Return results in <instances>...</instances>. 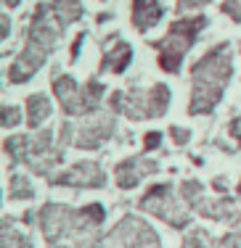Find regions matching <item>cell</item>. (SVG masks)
<instances>
[{
  "label": "cell",
  "instance_id": "obj_1",
  "mask_svg": "<svg viewBox=\"0 0 241 248\" xmlns=\"http://www.w3.org/2000/svg\"><path fill=\"white\" fill-rule=\"evenodd\" d=\"M64 29H67V24L56 16L53 5L51 3L37 5V8H34V16H32V24H29V34H27L24 48L16 56V61L8 66V82L24 85L27 79H32L34 72H37V69L48 61L51 53L56 50Z\"/></svg>",
  "mask_w": 241,
  "mask_h": 248
},
{
  "label": "cell",
  "instance_id": "obj_2",
  "mask_svg": "<svg viewBox=\"0 0 241 248\" xmlns=\"http://www.w3.org/2000/svg\"><path fill=\"white\" fill-rule=\"evenodd\" d=\"M233 74V50L231 43H220L212 50H207L191 69V103L188 114L202 116L215 111L225 93Z\"/></svg>",
  "mask_w": 241,
  "mask_h": 248
},
{
  "label": "cell",
  "instance_id": "obj_3",
  "mask_svg": "<svg viewBox=\"0 0 241 248\" xmlns=\"http://www.w3.org/2000/svg\"><path fill=\"white\" fill-rule=\"evenodd\" d=\"M5 153L14 161H21L40 177H53L51 172L64 161V148L51 145V129H40L37 135H19L5 138Z\"/></svg>",
  "mask_w": 241,
  "mask_h": 248
},
{
  "label": "cell",
  "instance_id": "obj_4",
  "mask_svg": "<svg viewBox=\"0 0 241 248\" xmlns=\"http://www.w3.org/2000/svg\"><path fill=\"white\" fill-rule=\"evenodd\" d=\"M207 24H209L207 16H193V19L172 21L170 32L164 34L162 40H156V43H154V48L159 50V58H156V61H159L162 72H167V74H178L180 72L186 53L193 48L199 32H202Z\"/></svg>",
  "mask_w": 241,
  "mask_h": 248
},
{
  "label": "cell",
  "instance_id": "obj_5",
  "mask_svg": "<svg viewBox=\"0 0 241 248\" xmlns=\"http://www.w3.org/2000/svg\"><path fill=\"white\" fill-rule=\"evenodd\" d=\"M109 106L114 114H125L127 119H156L170 108V90L162 82L151 85L149 90L133 87L127 93H114L109 98Z\"/></svg>",
  "mask_w": 241,
  "mask_h": 248
},
{
  "label": "cell",
  "instance_id": "obj_6",
  "mask_svg": "<svg viewBox=\"0 0 241 248\" xmlns=\"http://www.w3.org/2000/svg\"><path fill=\"white\" fill-rule=\"evenodd\" d=\"M103 82H85V85H77L74 82V77L69 74H56L53 77V93L56 98L61 100V108L67 111L69 116H85V114H93V111L98 108V103H101L103 98Z\"/></svg>",
  "mask_w": 241,
  "mask_h": 248
},
{
  "label": "cell",
  "instance_id": "obj_7",
  "mask_svg": "<svg viewBox=\"0 0 241 248\" xmlns=\"http://www.w3.org/2000/svg\"><path fill=\"white\" fill-rule=\"evenodd\" d=\"M138 206L143 211H149V214L159 217L162 222H167L170 227H175V230H183V227H188V222H191L188 209H183L180 201L175 198L172 185H151L149 190H146V196L140 198Z\"/></svg>",
  "mask_w": 241,
  "mask_h": 248
},
{
  "label": "cell",
  "instance_id": "obj_8",
  "mask_svg": "<svg viewBox=\"0 0 241 248\" xmlns=\"http://www.w3.org/2000/svg\"><path fill=\"white\" fill-rule=\"evenodd\" d=\"M96 248H162L156 232L138 217H125Z\"/></svg>",
  "mask_w": 241,
  "mask_h": 248
},
{
  "label": "cell",
  "instance_id": "obj_9",
  "mask_svg": "<svg viewBox=\"0 0 241 248\" xmlns=\"http://www.w3.org/2000/svg\"><path fill=\"white\" fill-rule=\"evenodd\" d=\"M51 185H72V187L98 190V187L106 185V174L96 161H80V164H72L67 172L51 177Z\"/></svg>",
  "mask_w": 241,
  "mask_h": 248
},
{
  "label": "cell",
  "instance_id": "obj_10",
  "mask_svg": "<svg viewBox=\"0 0 241 248\" xmlns=\"http://www.w3.org/2000/svg\"><path fill=\"white\" fill-rule=\"evenodd\" d=\"M114 135V119L106 114H98L96 119L85 122L77 127V135H74V148L80 151H96L98 145H103L106 140Z\"/></svg>",
  "mask_w": 241,
  "mask_h": 248
},
{
  "label": "cell",
  "instance_id": "obj_11",
  "mask_svg": "<svg viewBox=\"0 0 241 248\" xmlns=\"http://www.w3.org/2000/svg\"><path fill=\"white\" fill-rule=\"evenodd\" d=\"M156 172H159V161H154V158H143V156H133V158H127V161L117 164L114 174H117V185H120L122 190H133L143 177L156 174Z\"/></svg>",
  "mask_w": 241,
  "mask_h": 248
},
{
  "label": "cell",
  "instance_id": "obj_12",
  "mask_svg": "<svg viewBox=\"0 0 241 248\" xmlns=\"http://www.w3.org/2000/svg\"><path fill=\"white\" fill-rule=\"evenodd\" d=\"M162 14H164V8L159 0H133V27L138 32H146V29L156 27Z\"/></svg>",
  "mask_w": 241,
  "mask_h": 248
},
{
  "label": "cell",
  "instance_id": "obj_13",
  "mask_svg": "<svg viewBox=\"0 0 241 248\" xmlns=\"http://www.w3.org/2000/svg\"><path fill=\"white\" fill-rule=\"evenodd\" d=\"M183 248H241V230L233 235H225L223 240H215L207 230H191L183 240Z\"/></svg>",
  "mask_w": 241,
  "mask_h": 248
},
{
  "label": "cell",
  "instance_id": "obj_14",
  "mask_svg": "<svg viewBox=\"0 0 241 248\" xmlns=\"http://www.w3.org/2000/svg\"><path fill=\"white\" fill-rule=\"evenodd\" d=\"M191 209H196L202 217L215 219V222H228L233 214H236V206H233L231 198H207V196H202Z\"/></svg>",
  "mask_w": 241,
  "mask_h": 248
},
{
  "label": "cell",
  "instance_id": "obj_15",
  "mask_svg": "<svg viewBox=\"0 0 241 248\" xmlns=\"http://www.w3.org/2000/svg\"><path fill=\"white\" fill-rule=\"evenodd\" d=\"M130 61H133V48H130V43H125V40H117L111 48L103 53V58H101V72H111V74H122L127 66H130Z\"/></svg>",
  "mask_w": 241,
  "mask_h": 248
},
{
  "label": "cell",
  "instance_id": "obj_16",
  "mask_svg": "<svg viewBox=\"0 0 241 248\" xmlns=\"http://www.w3.org/2000/svg\"><path fill=\"white\" fill-rule=\"evenodd\" d=\"M51 114H53V106H51L48 95H43V93H34V95L27 98V124H29L32 129H37Z\"/></svg>",
  "mask_w": 241,
  "mask_h": 248
},
{
  "label": "cell",
  "instance_id": "obj_17",
  "mask_svg": "<svg viewBox=\"0 0 241 248\" xmlns=\"http://www.w3.org/2000/svg\"><path fill=\"white\" fill-rule=\"evenodd\" d=\"M51 5H53V11H56V16L64 21V24H72V21H77L80 16H82V0H48Z\"/></svg>",
  "mask_w": 241,
  "mask_h": 248
},
{
  "label": "cell",
  "instance_id": "obj_18",
  "mask_svg": "<svg viewBox=\"0 0 241 248\" xmlns=\"http://www.w3.org/2000/svg\"><path fill=\"white\" fill-rule=\"evenodd\" d=\"M3 248H32L27 232L11 227V219L3 222Z\"/></svg>",
  "mask_w": 241,
  "mask_h": 248
},
{
  "label": "cell",
  "instance_id": "obj_19",
  "mask_svg": "<svg viewBox=\"0 0 241 248\" xmlns=\"http://www.w3.org/2000/svg\"><path fill=\"white\" fill-rule=\"evenodd\" d=\"M8 198L11 201H29V198H34V190H32V185H29V180L24 174H14V177H11Z\"/></svg>",
  "mask_w": 241,
  "mask_h": 248
},
{
  "label": "cell",
  "instance_id": "obj_20",
  "mask_svg": "<svg viewBox=\"0 0 241 248\" xmlns=\"http://www.w3.org/2000/svg\"><path fill=\"white\" fill-rule=\"evenodd\" d=\"M180 196H183V201L188 203V209H191V206H193L199 198L204 196V187H202V182H196V180H186L183 185H180Z\"/></svg>",
  "mask_w": 241,
  "mask_h": 248
},
{
  "label": "cell",
  "instance_id": "obj_21",
  "mask_svg": "<svg viewBox=\"0 0 241 248\" xmlns=\"http://www.w3.org/2000/svg\"><path fill=\"white\" fill-rule=\"evenodd\" d=\"M0 119H3V127H5V129L19 127V124H21V111H19V106H3V108H0Z\"/></svg>",
  "mask_w": 241,
  "mask_h": 248
},
{
  "label": "cell",
  "instance_id": "obj_22",
  "mask_svg": "<svg viewBox=\"0 0 241 248\" xmlns=\"http://www.w3.org/2000/svg\"><path fill=\"white\" fill-rule=\"evenodd\" d=\"M77 135V129L72 127V124H61V132H58V148H64V145H72V138Z\"/></svg>",
  "mask_w": 241,
  "mask_h": 248
},
{
  "label": "cell",
  "instance_id": "obj_23",
  "mask_svg": "<svg viewBox=\"0 0 241 248\" xmlns=\"http://www.w3.org/2000/svg\"><path fill=\"white\" fill-rule=\"evenodd\" d=\"M223 14H228L233 21H241V0H225L223 3Z\"/></svg>",
  "mask_w": 241,
  "mask_h": 248
},
{
  "label": "cell",
  "instance_id": "obj_24",
  "mask_svg": "<svg viewBox=\"0 0 241 248\" xmlns=\"http://www.w3.org/2000/svg\"><path fill=\"white\" fill-rule=\"evenodd\" d=\"M207 3H212V0H178V14H188V11H193V8H202V5H207Z\"/></svg>",
  "mask_w": 241,
  "mask_h": 248
},
{
  "label": "cell",
  "instance_id": "obj_25",
  "mask_svg": "<svg viewBox=\"0 0 241 248\" xmlns=\"http://www.w3.org/2000/svg\"><path fill=\"white\" fill-rule=\"evenodd\" d=\"M170 138L175 140V145H186L188 140H191V132L183 127H170Z\"/></svg>",
  "mask_w": 241,
  "mask_h": 248
},
{
  "label": "cell",
  "instance_id": "obj_26",
  "mask_svg": "<svg viewBox=\"0 0 241 248\" xmlns=\"http://www.w3.org/2000/svg\"><path fill=\"white\" fill-rule=\"evenodd\" d=\"M228 132H231V138L236 140V145L241 148V116H236V119L228 124Z\"/></svg>",
  "mask_w": 241,
  "mask_h": 248
},
{
  "label": "cell",
  "instance_id": "obj_27",
  "mask_svg": "<svg viewBox=\"0 0 241 248\" xmlns=\"http://www.w3.org/2000/svg\"><path fill=\"white\" fill-rule=\"evenodd\" d=\"M159 143H162V132H149V135L143 138V145H146V151H154Z\"/></svg>",
  "mask_w": 241,
  "mask_h": 248
},
{
  "label": "cell",
  "instance_id": "obj_28",
  "mask_svg": "<svg viewBox=\"0 0 241 248\" xmlns=\"http://www.w3.org/2000/svg\"><path fill=\"white\" fill-rule=\"evenodd\" d=\"M8 32H11V21H8V16H3V40L8 37Z\"/></svg>",
  "mask_w": 241,
  "mask_h": 248
},
{
  "label": "cell",
  "instance_id": "obj_29",
  "mask_svg": "<svg viewBox=\"0 0 241 248\" xmlns=\"http://www.w3.org/2000/svg\"><path fill=\"white\" fill-rule=\"evenodd\" d=\"M80 45H82V34H80V37H77V40H74V45H72V58H74V56H77V50H80Z\"/></svg>",
  "mask_w": 241,
  "mask_h": 248
},
{
  "label": "cell",
  "instance_id": "obj_30",
  "mask_svg": "<svg viewBox=\"0 0 241 248\" xmlns=\"http://www.w3.org/2000/svg\"><path fill=\"white\" fill-rule=\"evenodd\" d=\"M3 3H5V8H16V5L21 3V0H3Z\"/></svg>",
  "mask_w": 241,
  "mask_h": 248
},
{
  "label": "cell",
  "instance_id": "obj_31",
  "mask_svg": "<svg viewBox=\"0 0 241 248\" xmlns=\"http://www.w3.org/2000/svg\"><path fill=\"white\" fill-rule=\"evenodd\" d=\"M239 198H241V182H239Z\"/></svg>",
  "mask_w": 241,
  "mask_h": 248
}]
</instances>
